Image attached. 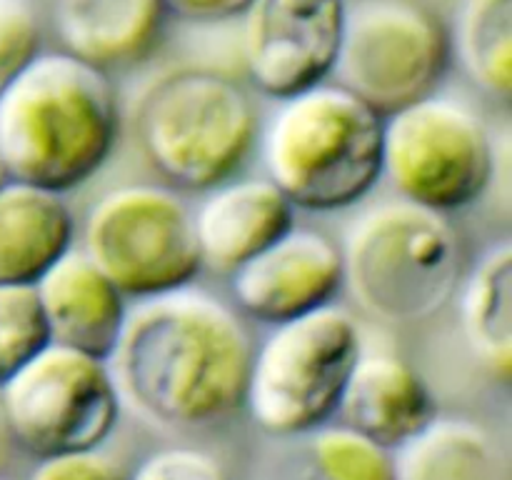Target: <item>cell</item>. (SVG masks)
<instances>
[{
	"mask_svg": "<svg viewBox=\"0 0 512 480\" xmlns=\"http://www.w3.org/2000/svg\"><path fill=\"white\" fill-rule=\"evenodd\" d=\"M250 360L238 315L185 285L128 308L105 363L120 405L168 428H205L243 408Z\"/></svg>",
	"mask_w": 512,
	"mask_h": 480,
	"instance_id": "1",
	"label": "cell"
},
{
	"mask_svg": "<svg viewBox=\"0 0 512 480\" xmlns=\"http://www.w3.org/2000/svg\"><path fill=\"white\" fill-rule=\"evenodd\" d=\"M118 95L105 70L65 53H38L0 93L5 178L68 193L88 183L118 140Z\"/></svg>",
	"mask_w": 512,
	"mask_h": 480,
	"instance_id": "2",
	"label": "cell"
},
{
	"mask_svg": "<svg viewBox=\"0 0 512 480\" xmlns=\"http://www.w3.org/2000/svg\"><path fill=\"white\" fill-rule=\"evenodd\" d=\"M260 158L293 208H353L383 175V118L325 80L280 100L260 133Z\"/></svg>",
	"mask_w": 512,
	"mask_h": 480,
	"instance_id": "3",
	"label": "cell"
},
{
	"mask_svg": "<svg viewBox=\"0 0 512 480\" xmlns=\"http://www.w3.org/2000/svg\"><path fill=\"white\" fill-rule=\"evenodd\" d=\"M343 283L380 323L413 325L448 305L463 275V243L445 213L383 200L345 230Z\"/></svg>",
	"mask_w": 512,
	"mask_h": 480,
	"instance_id": "4",
	"label": "cell"
},
{
	"mask_svg": "<svg viewBox=\"0 0 512 480\" xmlns=\"http://www.w3.org/2000/svg\"><path fill=\"white\" fill-rule=\"evenodd\" d=\"M258 108L223 70L160 75L135 110V135L150 168L183 190L228 183L258 140Z\"/></svg>",
	"mask_w": 512,
	"mask_h": 480,
	"instance_id": "5",
	"label": "cell"
},
{
	"mask_svg": "<svg viewBox=\"0 0 512 480\" xmlns=\"http://www.w3.org/2000/svg\"><path fill=\"white\" fill-rule=\"evenodd\" d=\"M360 353L358 320L343 305L330 303L273 325L250 360L243 405L270 435L315 433L338 413Z\"/></svg>",
	"mask_w": 512,
	"mask_h": 480,
	"instance_id": "6",
	"label": "cell"
},
{
	"mask_svg": "<svg viewBox=\"0 0 512 480\" xmlns=\"http://www.w3.org/2000/svg\"><path fill=\"white\" fill-rule=\"evenodd\" d=\"M80 250L135 300L185 288L203 268L193 213L163 185H120L100 195L85 215Z\"/></svg>",
	"mask_w": 512,
	"mask_h": 480,
	"instance_id": "7",
	"label": "cell"
},
{
	"mask_svg": "<svg viewBox=\"0 0 512 480\" xmlns=\"http://www.w3.org/2000/svg\"><path fill=\"white\" fill-rule=\"evenodd\" d=\"M450 33L418 0L345 3L333 78L380 118L435 93L450 63Z\"/></svg>",
	"mask_w": 512,
	"mask_h": 480,
	"instance_id": "8",
	"label": "cell"
},
{
	"mask_svg": "<svg viewBox=\"0 0 512 480\" xmlns=\"http://www.w3.org/2000/svg\"><path fill=\"white\" fill-rule=\"evenodd\" d=\"M495 160L488 125L458 98L433 93L383 118V175L423 208L450 213L475 203Z\"/></svg>",
	"mask_w": 512,
	"mask_h": 480,
	"instance_id": "9",
	"label": "cell"
},
{
	"mask_svg": "<svg viewBox=\"0 0 512 480\" xmlns=\"http://www.w3.org/2000/svg\"><path fill=\"white\" fill-rule=\"evenodd\" d=\"M8 438L38 460L98 450L113 435L120 398L108 363L50 340L0 385Z\"/></svg>",
	"mask_w": 512,
	"mask_h": 480,
	"instance_id": "10",
	"label": "cell"
},
{
	"mask_svg": "<svg viewBox=\"0 0 512 480\" xmlns=\"http://www.w3.org/2000/svg\"><path fill=\"white\" fill-rule=\"evenodd\" d=\"M348 0H250L243 18V63L273 100L333 75Z\"/></svg>",
	"mask_w": 512,
	"mask_h": 480,
	"instance_id": "11",
	"label": "cell"
},
{
	"mask_svg": "<svg viewBox=\"0 0 512 480\" xmlns=\"http://www.w3.org/2000/svg\"><path fill=\"white\" fill-rule=\"evenodd\" d=\"M340 285V245L310 228H290L230 273V290L240 310L270 325L330 305Z\"/></svg>",
	"mask_w": 512,
	"mask_h": 480,
	"instance_id": "12",
	"label": "cell"
},
{
	"mask_svg": "<svg viewBox=\"0 0 512 480\" xmlns=\"http://www.w3.org/2000/svg\"><path fill=\"white\" fill-rule=\"evenodd\" d=\"M335 415L355 433L398 450L438 418V405L408 360L375 350L355 360Z\"/></svg>",
	"mask_w": 512,
	"mask_h": 480,
	"instance_id": "13",
	"label": "cell"
},
{
	"mask_svg": "<svg viewBox=\"0 0 512 480\" xmlns=\"http://www.w3.org/2000/svg\"><path fill=\"white\" fill-rule=\"evenodd\" d=\"M193 228L200 265L230 275L295 228V208L268 178L233 180L210 190Z\"/></svg>",
	"mask_w": 512,
	"mask_h": 480,
	"instance_id": "14",
	"label": "cell"
},
{
	"mask_svg": "<svg viewBox=\"0 0 512 480\" xmlns=\"http://www.w3.org/2000/svg\"><path fill=\"white\" fill-rule=\"evenodd\" d=\"M33 288L53 343L108 360L128 308L125 295L83 250L70 248Z\"/></svg>",
	"mask_w": 512,
	"mask_h": 480,
	"instance_id": "15",
	"label": "cell"
},
{
	"mask_svg": "<svg viewBox=\"0 0 512 480\" xmlns=\"http://www.w3.org/2000/svg\"><path fill=\"white\" fill-rule=\"evenodd\" d=\"M163 18L160 0H55L53 5L65 53L105 73L143 60L158 43Z\"/></svg>",
	"mask_w": 512,
	"mask_h": 480,
	"instance_id": "16",
	"label": "cell"
},
{
	"mask_svg": "<svg viewBox=\"0 0 512 480\" xmlns=\"http://www.w3.org/2000/svg\"><path fill=\"white\" fill-rule=\"evenodd\" d=\"M73 238L75 218L63 195L20 180L0 183V285H35Z\"/></svg>",
	"mask_w": 512,
	"mask_h": 480,
	"instance_id": "17",
	"label": "cell"
},
{
	"mask_svg": "<svg viewBox=\"0 0 512 480\" xmlns=\"http://www.w3.org/2000/svg\"><path fill=\"white\" fill-rule=\"evenodd\" d=\"M393 460L395 480H512L503 445L470 418H435Z\"/></svg>",
	"mask_w": 512,
	"mask_h": 480,
	"instance_id": "18",
	"label": "cell"
},
{
	"mask_svg": "<svg viewBox=\"0 0 512 480\" xmlns=\"http://www.w3.org/2000/svg\"><path fill=\"white\" fill-rule=\"evenodd\" d=\"M460 318L470 353L500 383L512 375V245H493L465 280Z\"/></svg>",
	"mask_w": 512,
	"mask_h": 480,
	"instance_id": "19",
	"label": "cell"
},
{
	"mask_svg": "<svg viewBox=\"0 0 512 480\" xmlns=\"http://www.w3.org/2000/svg\"><path fill=\"white\" fill-rule=\"evenodd\" d=\"M455 55L470 80L508 100L512 93V0H463L455 23Z\"/></svg>",
	"mask_w": 512,
	"mask_h": 480,
	"instance_id": "20",
	"label": "cell"
},
{
	"mask_svg": "<svg viewBox=\"0 0 512 480\" xmlns=\"http://www.w3.org/2000/svg\"><path fill=\"white\" fill-rule=\"evenodd\" d=\"M310 460L320 480H395L393 450L348 425H323L315 430Z\"/></svg>",
	"mask_w": 512,
	"mask_h": 480,
	"instance_id": "21",
	"label": "cell"
},
{
	"mask_svg": "<svg viewBox=\"0 0 512 480\" xmlns=\"http://www.w3.org/2000/svg\"><path fill=\"white\" fill-rule=\"evenodd\" d=\"M50 343L33 285H0V385Z\"/></svg>",
	"mask_w": 512,
	"mask_h": 480,
	"instance_id": "22",
	"label": "cell"
},
{
	"mask_svg": "<svg viewBox=\"0 0 512 480\" xmlns=\"http://www.w3.org/2000/svg\"><path fill=\"white\" fill-rule=\"evenodd\" d=\"M40 53V25L28 0H0V93Z\"/></svg>",
	"mask_w": 512,
	"mask_h": 480,
	"instance_id": "23",
	"label": "cell"
},
{
	"mask_svg": "<svg viewBox=\"0 0 512 480\" xmlns=\"http://www.w3.org/2000/svg\"><path fill=\"white\" fill-rule=\"evenodd\" d=\"M128 480H233L218 458L195 448L155 450Z\"/></svg>",
	"mask_w": 512,
	"mask_h": 480,
	"instance_id": "24",
	"label": "cell"
},
{
	"mask_svg": "<svg viewBox=\"0 0 512 480\" xmlns=\"http://www.w3.org/2000/svg\"><path fill=\"white\" fill-rule=\"evenodd\" d=\"M28 480H128L123 470L100 450L43 458Z\"/></svg>",
	"mask_w": 512,
	"mask_h": 480,
	"instance_id": "25",
	"label": "cell"
},
{
	"mask_svg": "<svg viewBox=\"0 0 512 480\" xmlns=\"http://www.w3.org/2000/svg\"><path fill=\"white\" fill-rule=\"evenodd\" d=\"M165 10L193 23H220L240 18L250 0H160Z\"/></svg>",
	"mask_w": 512,
	"mask_h": 480,
	"instance_id": "26",
	"label": "cell"
},
{
	"mask_svg": "<svg viewBox=\"0 0 512 480\" xmlns=\"http://www.w3.org/2000/svg\"><path fill=\"white\" fill-rule=\"evenodd\" d=\"M8 430H5V423H3V413H0V463H3L5 458V448H8Z\"/></svg>",
	"mask_w": 512,
	"mask_h": 480,
	"instance_id": "27",
	"label": "cell"
},
{
	"mask_svg": "<svg viewBox=\"0 0 512 480\" xmlns=\"http://www.w3.org/2000/svg\"><path fill=\"white\" fill-rule=\"evenodd\" d=\"M5 180H8V178H5V170H3V163H0V183H5Z\"/></svg>",
	"mask_w": 512,
	"mask_h": 480,
	"instance_id": "28",
	"label": "cell"
}]
</instances>
